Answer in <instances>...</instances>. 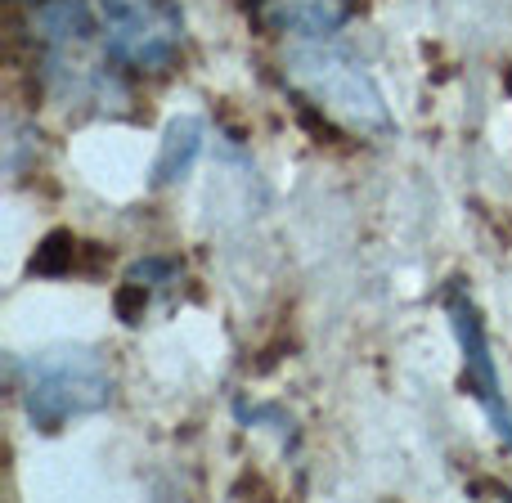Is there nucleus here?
I'll return each mask as SVG.
<instances>
[{
	"label": "nucleus",
	"instance_id": "423d86ee",
	"mask_svg": "<svg viewBox=\"0 0 512 503\" xmlns=\"http://www.w3.org/2000/svg\"><path fill=\"white\" fill-rule=\"evenodd\" d=\"M180 283H185V270H180V261H167V256H149V261L131 265V274L117 288V315H122V324H144L153 297L158 292H176Z\"/></svg>",
	"mask_w": 512,
	"mask_h": 503
},
{
	"label": "nucleus",
	"instance_id": "f257e3e1",
	"mask_svg": "<svg viewBox=\"0 0 512 503\" xmlns=\"http://www.w3.org/2000/svg\"><path fill=\"white\" fill-rule=\"evenodd\" d=\"M9 373L36 432H63L68 423L99 414L113 400V369L95 346H50L14 360Z\"/></svg>",
	"mask_w": 512,
	"mask_h": 503
},
{
	"label": "nucleus",
	"instance_id": "0eeeda50",
	"mask_svg": "<svg viewBox=\"0 0 512 503\" xmlns=\"http://www.w3.org/2000/svg\"><path fill=\"white\" fill-rule=\"evenodd\" d=\"M203 140H207V122L203 117H176L162 135V149L153 158V185L167 189L176 180H185L194 171L198 153H203Z\"/></svg>",
	"mask_w": 512,
	"mask_h": 503
},
{
	"label": "nucleus",
	"instance_id": "20e7f679",
	"mask_svg": "<svg viewBox=\"0 0 512 503\" xmlns=\"http://www.w3.org/2000/svg\"><path fill=\"white\" fill-rule=\"evenodd\" d=\"M445 315H450V328H454V337H459L468 391L490 414L499 441L512 450V405L504 400V382H499V369H495V351H490V337H486V328H481V315H477V306H472V297H468L463 283L450 288V297H445Z\"/></svg>",
	"mask_w": 512,
	"mask_h": 503
},
{
	"label": "nucleus",
	"instance_id": "f03ea898",
	"mask_svg": "<svg viewBox=\"0 0 512 503\" xmlns=\"http://www.w3.org/2000/svg\"><path fill=\"white\" fill-rule=\"evenodd\" d=\"M283 77L315 108H324L333 122L351 126L360 135H391V113L378 81L342 45H328L324 36L292 45L288 59H283Z\"/></svg>",
	"mask_w": 512,
	"mask_h": 503
},
{
	"label": "nucleus",
	"instance_id": "39448f33",
	"mask_svg": "<svg viewBox=\"0 0 512 503\" xmlns=\"http://www.w3.org/2000/svg\"><path fill=\"white\" fill-rule=\"evenodd\" d=\"M252 14L270 32H292L310 41V36H333L355 14V0H256Z\"/></svg>",
	"mask_w": 512,
	"mask_h": 503
},
{
	"label": "nucleus",
	"instance_id": "6e6552de",
	"mask_svg": "<svg viewBox=\"0 0 512 503\" xmlns=\"http://www.w3.org/2000/svg\"><path fill=\"white\" fill-rule=\"evenodd\" d=\"M72 256H77V239H72L68 230H54L50 239L36 248V256H32V274H63V270H72Z\"/></svg>",
	"mask_w": 512,
	"mask_h": 503
},
{
	"label": "nucleus",
	"instance_id": "7ed1b4c3",
	"mask_svg": "<svg viewBox=\"0 0 512 503\" xmlns=\"http://www.w3.org/2000/svg\"><path fill=\"white\" fill-rule=\"evenodd\" d=\"M104 54L122 68L162 72L185 50V18L176 0H90Z\"/></svg>",
	"mask_w": 512,
	"mask_h": 503
}]
</instances>
